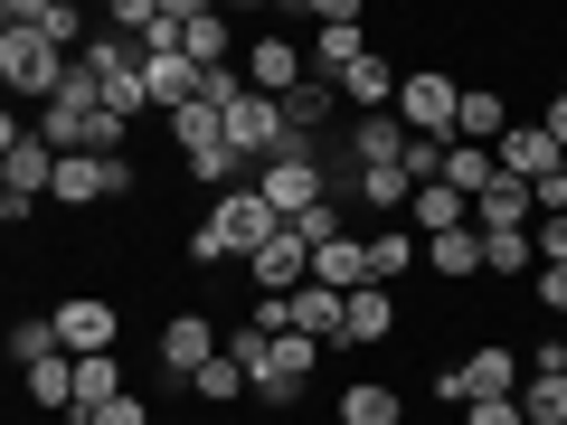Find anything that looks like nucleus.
<instances>
[{
  "instance_id": "1",
  "label": "nucleus",
  "mask_w": 567,
  "mask_h": 425,
  "mask_svg": "<svg viewBox=\"0 0 567 425\" xmlns=\"http://www.w3.org/2000/svg\"><path fill=\"white\" fill-rule=\"evenodd\" d=\"M275 237H284V208L265 199L256 180H246V189H227V199L208 208L199 227H189V265H237V256L256 265V256H265Z\"/></svg>"
},
{
  "instance_id": "5",
  "label": "nucleus",
  "mask_w": 567,
  "mask_h": 425,
  "mask_svg": "<svg viewBox=\"0 0 567 425\" xmlns=\"http://www.w3.org/2000/svg\"><path fill=\"white\" fill-rule=\"evenodd\" d=\"M256 189L284 208V227H293V218H312V208L331 199V189H322V152H275V162L256 170Z\"/></svg>"
},
{
  "instance_id": "33",
  "label": "nucleus",
  "mask_w": 567,
  "mask_h": 425,
  "mask_svg": "<svg viewBox=\"0 0 567 425\" xmlns=\"http://www.w3.org/2000/svg\"><path fill=\"white\" fill-rule=\"evenodd\" d=\"M464 425H529V416H520V397H473Z\"/></svg>"
},
{
  "instance_id": "11",
  "label": "nucleus",
  "mask_w": 567,
  "mask_h": 425,
  "mask_svg": "<svg viewBox=\"0 0 567 425\" xmlns=\"http://www.w3.org/2000/svg\"><path fill=\"white\" fill-rule=\"evenodd\" d=\"M246 283H256V293H275V303H284V293H303V283H312V237H303V227H284V237L246 265Z\"/></svg>"
},
{
  "instance_id": "18",
  "label": "nucleus",
  "mask_w": 567,
  "mask_h": 425,
  "mask_svg": "<svg viewBox=\"0 0 567 425\" xmlns=\"http://www.w3.org/2000/svg\"><path fill=\"white\" fill-rule=\"evenodd\" d=\"M123 189H133V162H58V189L48 199L95 208V199H123Z\"/></svg>"
},
{
  "instance_id": "4",
  "label": "nucleus",
  "mask_w": 567,
  "mask_h": 425,
  "mask_svg": "<svg viewBox=\"0 0 567 425\" xmlns=\"http://www.w3.org/2000/svg\"><path fill=\"white\" fill-rule=\"evenodd\" d=\"M454 114H464V85L435 76V66H416V76L398 85V123H406L416 142H454Z\"/></svg>"
},
{
  "instance_id": "14",
  "label": "nucleus",
  "mask_w": 567,
  "mask_h": 425,
  "mask_svg": "<svg viewBox=\"0 0 567 425\" xmlns=\"http://www.w3.org/2000/svg\"><path fill=\"white\" fill-rule=\"evenodd\" d=\"M0 20H10V29H39V39L66 48V58H85V48H95V39H85V10H76V0H10Z\"/></svg>"
},
{
  "instance_id": "28",
  "label": "nucleus",
  "mask_w": 567,
  "mask_h": 425,
  "mask_svg": "<svg viewBox=\"0 0 567 425\" xmlns=\"http://www.w3.org/2000/svg\"><path fill=\"white\" fill-rule=\"evenodd\" d=\"M425 265H435V274H454V283H473V274H483V237H473V227L425 237Z\"/></svg>"
},
{
  "instance_id": "10",
  "label": "nucleus",
  "mask_w": 567,
  "mask_h": 425,
  "mask_svg": "<svg viewBox=\"0 0 567 425\" xmlns=\"http://www.w3.org/2000/svg\"><path fill=\"white\" fill-rule=\"evenodd\" d=\"M492 162H502V180L539 189V180H558V142H548V123H511V133L492 142Z\"/></svg>"
},
{
  "instance_id": "12",
  "label": "nucleus",
  "mask_w": 567,
  "mask_h": 425,
  "mask_svg": "<svg viewBox=\"0 0 567 425\" xmlns=\"http://www.w3.org/2000/svg\"><path fill=\"white\" fill-rule=\"evenodd\" d=\"M171 10H181V58H189V66H208V76L237 66V29H227L208 0H171Z\"/></svg>"
},
{
  "instance_id": "31",
  "label": "nucleus",
  "mask_w": 567,
  "mask_h": 425,
  "mask_svg": "<svg viewBox=\"0 0 567 425\" xmlns=\"http://www.w3.org/2000/svg\"><path fill=\"white\" fill-rule=\"evenodd\" d=\"M246 387H256V379H246V369H237V360H227V350H218V360H208L199 379H189V397H199V406H237Z\"/></svg>"
},
{
  "instance_id": "8",
  "label": "nucleus",
  "mask_w": 567,
  "mask_h": 425,
  "mask_svg": "<svg viewBox=\"0 0 567 425\" xmlns=\"http://www.w3.org/2000/svg\"><path fill=\"white\" fill-rule=\"evenodd\" d=\"M48 322H58L66 360H104V350H114V331H123L104 293H76V303H58V312H48Z\"/></svg>"
},
{
  "instance_id": "22",
  "label": "nucleus",
  "mask_w": 567,
  "mask_h": 425,
  "mask_svg": "<svg viewBox=\"0 0 567 425\" xmlns=\"http://www.w3.org/2000/svg\"><path fill=\"white\" fill-rule=\"evenodd\" d=\"M312 283H331V293H360V283H369V237H331V246H312Z\"/></svg>"
},
{
  "instance_id": "17",
  "label": "nucleus",
  "mask_w": 567,
  "mask_h": 425,
  "mask_svg": "<svg viewBox=\"0 0 567 425\" xmlns=\"http://www.w3.org/2000/svg\"><path fill=\"white\" fill-rule=\"evenodd\" d=\"M539 227V199H529L520 180H492L483 199H473V237H529Z\"/></svg>"
},
{
  "instance_id": "16",
  "label": "nucleus",
  "mask_w": 567,
  "mask_h": 425,
  "mask_svg": "<svg viewBox=\"0 0 567 425\" xmlns=\"http://www.w3.org/2000/svg\"><path fill=\"white\" fill-rule=\"evenodd\" d=\"M379 341H398V293L388 283H360L350 312H341V350H379Z\"/></svg>"
},
{
  "instance_id": "23",
  "label": "nucleus",
  "mask_w": 567,
  "mask_h": 425,
  "mask_svg": "<svg viewBox=\"0 0 567 425\" xmlns=\"http://www.w3.org/2000/svg\"><path fill=\"white\" fill-rule=\"evenodd\" d=\"M142 85H152V104H199V85H208V66H189V58H142Z\"/></svg>"
},
{
  "instance_id": "24",
  "label": "nucleus",
  "mask_w": 567,
  "mask_h": 425,
  "mask_svg": "<svg viewBox=\"0 0 567 425\" xmlns=\"http://www.w3.org/2000/svg\"><path fill=\"white\" fill-rule=\"evenodd\" d=\"M341 104H360V114H388V104H398V66L388 58H360L341 76Z\"/></svg>"
},
{
  "instance_id": "27",
  "label": "nucleus",
  "mask_w": 567,
  "mask_h": 425,
  "mask_svg": "<svg viewBox=\"0 0 567 425\" xmlns=\"http://www.w3.org/2000/svg\"><path fill=\"white\" fill-rule=\"evenodd\" d=\"M502 133H511V104L473 85V95H464V114H454V142H483V152H492V142H502Z\"/></svg>"
},
{
  "instance_id": "36",
  "label": "nucleus",
  "mask_w": 567,
  "mask_h": 425,
  "mask_svg": "<svg viewBox=\"0 0 567 425\" xmlns=\"http://www.w3.org/2000/svg\"><path fill=\"white\" fill-rule=\"evenodd\" d=\"M529 237H539V265H567V218H539Z\"/></svg>"
},
{
  "instance_id": "30",
  "label": "nucleus",
  "mask_w": 567,
  "mask_h": 425,
  "mask_svg": "<svg viewBox=\"0 0 567 425\" xmlns=\"http://www.w3.org/2000/svg\"><path fill=\"white\" fill-rule=\"evenodd\" d=\"M520 416H529V425H567V369H529Z\"/></svg>"
},
{
  "instance_id": "3",
  "label": "nucleus",
  "mask_w": 567,
  "mask_h": 425,
  "mask_svg": "<svg viewBox=\"0 0 567 425\" xmlns=\"http://www.w3.org/2000/svg\"><path fill=\"white\" fill-rule=\"evenodd\" d=\"M520 387H529V360L502 341H483L464 369H435V397H520Z\"/></svg>"
},
{
  "instance_id": "37",
  "label": "nucleus",
  "mask_w": 567,
  "mask_h": 425,
  "mask_svg": "<svg viewBox=\"0 0 567 425\" xmlns=\"http://www.w3.org/2000/svg\"><path fill=\"white\" fill-rule=\"evenodd\" d=\"M539 123H548V142H558V152H567V85H558V104H548Z\"/></svg>"
},
{
  "instance_id": "9",
  "label": "nucleus",
  "mask_w": 567,
  "mask_h": 425,
  "mask_svg": "<svg viewBox=\"0 0 567 425\" xmlns=\"http://www.w3.org/2000/svg\"><path fill=\"white\" fill-rule=\"evenodd\" d=\"M218 350H227V341H218V322H208V312H171V322H162V369H171L181 387L199 379Z\"/></svg>"
},
{
  "instance_id": "2",
  "label": "nucleus",
  "mask_w": 567,
  "mask_h": 425,
  "mask_svg": "<svg viewBox=\"0 0 567 425\" xmlns=\"http://www.w3.org/2000/svg\"><path fill=\"white\" fill-rule=\"evenodd\" d=\"M66 76H76V58H66V48H48L39 29H10V20H0V85H10V95L58 104Z\"/></svg>"
},
{
  "instance_id": "34",
  "label": "nucleus",
  "mask_w": 567,
  "mask_h": 425,
  "mask_svg": "<svg viewBox=\"0 0 567 425\" xmlns=\"http://www.w3.org/2000/svg\"><path fill=\"white\" fill-rule=\"evenodd\" d=\"M539 303L558 312V331H567V265H539Z\"/></svg>"
},
{
  "instance_id": "38",
  "label": "nucleus",
  "mask_w": 567,
  "mask_h": 425,
  "mask_svg": "<svg viewBox=\"0 0 567 425\" xmlns=\"http://www.w3.org/2000/svg\"><path fill=\"white\" fill-rule=\"evenodd\" d=\"M558 360H567V331H558Z\"/></svg>"
},
{
  "instance_id": "13",
  "label": "nucleus",
  "mask_w": 567,
  "mask_h": 425,
  "mask_svg": "<svg viewBox=\"0 0 567 425\" xmlns=\"http://www.w3.org/2000/svg\"><path fill=\"white\" fill-rule=\"evenodd\" d=\"M246 85L284 104V95H303V85H312V58L293 39H256V48H246Z\"/></svg>"
},
{
  "instance_id": "26",
  "label": "nucleus",
  "mask_w": 567,
  "mask_h": 425,
  "mask_svg": "<svg viewBox=\"0 0 567 425\" xmlns=\"http://www.w3.org/2000/svg\"><path fill=\"white\" fill-rule=\"evenodd\" d=\"M406 416V397L388 379H360V387H341V425H398Z\"/></svg>"
},
{
  "instance_id": "19",
  "label": "nucleus",
  "mask_w": 567,
  "mask_h": 425,
  "mask_svg": "<svg viewBox=\"0 0 567 425\" xmlns=\"http://www.w3.org/2000/svg\"><path fill=\"white\" fill-rule=\"evenodd\" d=\"M406 227H416V237H454V227H473V199L445 189V180H425L416 199H406Z\"/></svg>"
},
{
  "instance_id": "25",
  "label": "nucleus",
  "mask_w": 567,
  "mask_h": 425,
  "mask_svg": "<svg viewBox=\"0 0 567 425\" xmlns=\"http://www.w3.org/2000/svg\"><path fill=\"white\" fill-rule=\"evenodd\" d=\"M114 397H133V387H123V360H114V350H104V360H76V425L95 416V406H114Z\"/></svg>"
},
{
  "instance_id": "15",
  "label": "nucleus",
  "mask_w": 567,
  "mask_h": 425,
  "mask_svg": "<svg viewBox=\"0 0 567 425\" xmlns=\"http://www.w3.org/2000/svg\"><path fill=\"white\" fill-rule=\"evenodd\" d=\"M360 58H369V48H360V10H350V0H331V10H322V48H312V76L341 85Z\"/></svg>"
},
{
  "instance_id": "32",
  "label": "nucleus",
  "mask_w": 567,
  "mask_h": 425,
  "mask_svg": "<svg viewBox=\"0 0 567 425\" xmlns=\"http://www.w3.org/2000/svg\"><path fill=\"white\" fill-rule=\"evenodd\" d=\"M58 322H20V331H10V360H20V379H29V369H39V360H58Z\"/></svg>"
},
{
  "instance_id": "21",
  "label": "nucleus",
  "mask_w": 567,
  "mask_h": 425,
  "mask_svg": "<svg viewBox=\"0 0 567 425\" xmlns=\"http://www.w3.org/2000/svg\"><path fill=\"white\" fill-rule=\"evenodd\" d=\"M284 312H293V331H303V341H341L350 293H331V283H303V293H284Z\"/></svg>"
},
{
  "instance_id": "7",
  "label": "nucleus",
  "mask_w": 567,
  "mask_h": 425,
  "mask_svg": "<svg viewBox=\"0 0 567 425\" xmlns=\"http://www.w3.org/2000/svg\"><path fill=\"white\" fill-rule=\"evenodd\" d=\"M227 152H237V162H275V152H284V104L275 95H256V85H246V95L237 104H227Z\"/></svg>"
},
{
  "instance_id": "29",
  "label": "nucleus",
  "mask_w": 567,
  "mask_h": 425,
  "mask_svg": "<svg viewBox=\"0 0 567 425\" xmlns=\"http://www.w3.org/2000/svg\"><path fill=\"white\" fill-rule=\"evenodd\" d=\"M492 180H502V162H492L483 142H454V152H445V189H464V199H483Z\"/></svg>"
},
{
  "instance_id": "6",
  "label": "nucleus",
  "mask_w": 567,
  "mask_h": 425,
  "mask_svg": "<svg viewBox=\"0 0 567 425\" xmlns=\"http://www.w3.org/2000/svg\"><path fill=\"white\" fill-rule=\"evenodd\" d=\"M312 369H322V341L275 331V350H265V369H256V397H265V406H293V397L312 387Z\"/></svg>"
},
{
  "instance_id": "20",
  "label": "nucleus",
  "mask_w": 567,
  "mask_h": 425,
  "mask_svg": "<svg viewBox=\"0 0 567 425\" xmlns=\"http://www.w3.org/2000/svg\"><path fill=\"white\" fill-rule=\"evenodd\" d=\"M406 265H425V237H416L406 218H388L379 237H369V283H388V293H398V274H406Z\"/></svg>"
},
{
  "instance_id": "35",
  "label": "nucleus",
  "mask_w": 567,
  "mask_h": 425,
  "mask_svg": "<svg viewBox=\"0 0 567 425\" xmlns=\"http://www.w3.org/2000/svg\"><path fill=\"white\" fill-rule=\"evenodd\" d=\"M85 425H152V406H142V397H114V406H95Z\"/></svg>"
}]
</instances>
